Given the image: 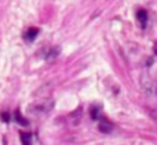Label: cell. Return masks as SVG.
Listing matches in <instances>:
<instances>
[{"instance_id": "1", "label": "cell", "mask_w": 157, "mask_h": 145, "mask_svg": "<svg viewBox=\"0 0 157 145\" xmlns=\"http://www.w3.org/2000/svg\"><path fill=\"white\" fill-rule=\"evenodd\" d=\"M136 19H138V22L141 24L142 28L146 26V22H147V13H146V10L141 8V10L136 11Z\"/></svg>"}, {"instance_id": "2", "label": "cell", "mask_w": 157, "mask_h": 145, "mask_svg": "<svg viewBox=\"0 0 157 145\" xmlns=\"http://www.w3.org/2000/svg\"><path fill=\"white\" fill-rule=\"evenodd\" d=\"M142 86H144V90L146 91L147 94H155L156 93V87L152 83V80L149 79H142Z\"/></svg>"}, {"instance_id": "3", "label": "cell", "mask_w": 157, "mask_h": 145, "mask_svg": "<svg viewBox=\"0 0 157 145\" xmlns=\"http://www.w3.org/2000/svg\"><path fill=\"white\" fill-rule=\"evenodd\" d=\"M37 33H39L37 28H29V29L25 32L24 37H25V40L26 41H33L36 39V36H37Z\"/></svg>"}, {"instance_id": "4", "label": "cell", "mask_w": 157, "mask_h": 145, "mask_svg": "<svg viewBox=\"0 0 157 145\" xmlns=\"http://www.w3.org/2000/svg\"><path fill=\"white\" fill-rule=\"evenodd\" d=\"M98 130H99L101 133H103V134H108V133L112 131V124H109L108 122L102 120L99 123V126H98Z\"/></svg>"}, {"instance_id": "5", "label": "cell", "mask_w": 157, "mask_h": 145, "mask_svg": "<svg viewBox=\"0 0 157 145\" xmlns=\"http://www.w3.org/2000/svg\"><path fill=\"white\" fill-rule=\"evenodd\" d=\"M14 118H15L17 123L22 124V126H28V124H29V122H28L25 118H22V116H21V112H19L18 109H17V111H15V113H14Z\"/></svg>"}, {"instance_id": "6", "label": "cell", "mask_w": 157, "mask_h": 145, "mask_svg": "<svg viewBox=\"0 0 157 145\" xmlns=\"http://www.w3.org/2000/svg\"><path fill=\"white\" fill-rule=\"evenodd\" d=\"M21 141L22 145H32V137H30L29 133H21Z\"/></svg>"}, {"instance_id": "7", "label": "cell", "mask_w": 157, "mask_h": 145, "mask_svg": "<svg viewBox=\"0 0 157 145\" xmlns=\"http://www.w3.org/2000/svg\"><path fill=\"white\" fill-rule=\"evenodd\" d=\"M58 53H59V49H55V47H54V49H51L48 51V55H47L46 58H47V60H52V58H55L58 55Z\"/></svg>"}, {"instance_id": "8", "label": "cell", "mask_w": 157, "mask_h": 145, "mask_svg": "<svg viewBox=\"0 0 157 145\" xmlns=\"http://www.w3.org/2000/svg\"><path fill=\"white\" fill-rule=\"evenodd\" d=\"M98 111H99V109H98L97 107L91 109V118L94 119V120H97V119H98Z\"/></svg>"}, {"instance_id": "9", "label": "cell", "mask_w": 157, "mask_h": 145, "mask_svg": "<svg viewBox=\"0 0 157 145\" xmlns=\"http://www.w3.org/2000/svg\"><path fill=\"white\" fill-rule=\"evenodd\" d=\"M147 112L150 113V116H152L155 120H157V109H152V108H149V109H147Z\"/></svg>"}, {"instance_id": "10", "label": "cell", "mask_w": 157, "mask_h": 145, "mask_svg": "<svg viewBox=\"0 0 157 145\" xmlns=\"http://www.w3.org/2000/svg\"><path fill=\"white\" fill-rule=\"evenodd\" d=\"M0 118L3 119V122H8V120H10V115H8L7 112H2V113H0Z\"/></svg>"}]
</instances>
